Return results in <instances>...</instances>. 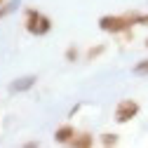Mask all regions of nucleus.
I'll return each instance as SVG.
<instances>
[{"mask_svg":"<svg viewBox=\"0 0 148 148\" xmlns=\"http://www.w3.org/2000/svg\"><path fill=\"white\" fill-rule=\"evenodd\" d=\"M24 26H26V31L31 33V35H47L49 31H52V19L47 14H42V12H38V10H26V19H24Z\"/></svg>","mask_w":148,"mask_h":148,"instance_id":"obj_1","label":"nucleus"},{"mask_svg":"<svg viewBox=\"0 0 148 148\" xmlns=\"http://www.w3.org/2000/svg\"><path fill=\"white\" fill-rule=\"evenodd\" d=\"M99 28H101L103 33L118 35V33L132 31V21H129L125 14H103L101 19H99Z\"/></svg>","mask_w":148,"mask_h":148,"instance_id":"obj_2","label":"nucleus"},{"mask_svg":"<svg viewBox=\"0 0 148 148\" xmlns=\"http://www.w3.org/2000/svg\"><path fill=\"white\" fill-rule=\"evenodd\" d=\"M139 110H141V106H139L134 99H122V101L115 106L113 120H115L118 125H127V122H132V120L139 115Z\"/></svg>","mask_w":148,"mask_h":148,"instance_id":"obj_3","label":"nucleus"},{"mask_svg":"<svg viewBox=\"0 0 148 148\" xmlns=\"http://www.w3.org/2000/svg\"><path fill=\"white\" fill-rule=\"evenodd\" d=\"M75 127L73 125H61L57 132H54V141L57 143H61V146H71L73 143V139H75Z\"/></svg>","mask_w":148,"mask_h":148,"instance_id":"obj_4","label":"nucleus"},{"mask_svg":"<svg viewBox=\"0 0 148 148\" xmlns=\"http://www.w3.org/2000/svg\"><path fill=\"white\" fill-rule=\"evenodd\" d=\"M35 82H38V78H35V75H24V78H16V80L10 85V92H28Z\"/></svg>","mask_w":148,"mask_h":148,"instance_id":"obj_5","label":"nucleus"},{"mask_svg":"<svg viewBox=\"0 0 148 148\" xmlns=\"http://www.w3.org/2000/svg\"><path fill=\"white\" fill-rule=\"evenodd\" d=\"M71 146L73 148H92L94 146V136H92L89 132H80V134H75V139H73Z\"/></svg>","mask_w":148,"mask_h":148,"instance_id":"obj_6","label":"nucleus"},{"mask_svg":"<svg viewBox=\"0 0 148 148\" xmlns=\"http://www.w3.org/2000/svg\"><path fill=\"white\" fill-rule=\"evenodd\" d=\"M103 52H106V45H94V47H89V49H87L85 57H87V61H97Z\"/></svg>","mask_w":148,"mask_h":148,"instance_id":"obj_7","label":"nucleus"},{"mask_svg":"<svg viewBox=\"0 0 148 148\" xmlns=\"http://www.w3.org/2000/svg\"><path fill=\"white\" fill-rule=\"evenodd\" d=\"M99 143H101V146H118V143H120V136L113 134V132H106V134H101Z\"/></svg>","mask_w":148,"mask_h":148,"instance_id":"obj_8","label":"nucleus"},{"mask_svg":"<svg viewBox=\"0 0 148 148\" xmlns=\"http://www.w3.org/2000/svg\"><path fill=\"white\" fill-rule=\"evenodd\" d=\"M16 7H19V0H7V3H3V5H0V19L7 16L10 12H14Z\"/></svg>","mask_w":148,"mask_h":148,"instance_id":"obj_9","label":"nucleus"},{"mask_svg":"<svg viewBox=\"0 0 148 148\" xmlns=\"http://www.w3.org/2000/svg\"><path fill=\"white\" fill-rule=\"evenodd\" d=\"M132 73H134V75H148V59L136 61V64H134V68H132Z\"/></svg>","mask_w":148,"mask_h":148,"instance_id":"obj_10","label":"nucleus"},{"mask_svg":"<svg viewBox=\"0 0 148 148\" xmlns=\"http://www.w3.org/2000/svg\"><path fill=\"white\" fill-rule=\"evenodd\" d=\"M64 57H66V61H71V64H73V61H78V57H80V52H78V47H68Z\"/></svg>","mask_w":148,"mask_h":148,"instance_id":"obj_11","label":"nucleus"},{"mask_svg":"<svg viewBox=\"0 0 148 148\" xmlns=\"http://www.w3.org/2000/svg\"><path fill=\"white\" fill-rule=\"evenodd\" d=\"M38 146H40L38 141H28V143H26V148H38Z\"/></svg>","mask_w":148,"mask_h":148,"instance_id":"obj_12","label":"nucleus"},{"mask_svg":"<svg viewBox=\"0 0 148 148\" xmlns=\"http://www.w3.org/2000/svg\"><path fill=\"white\" fill-rule=\"evenodd\" d=\"M3 3H7V0H0V5H3Z\"/></svg>","mask_w":148,"mask_h":148,"instance_id":"obj_13","label":"nucleus"},{"mask_svg":"<svg viewBox=\"0 0 148 148\" xmlns=\"http://www.w3.org/2000/svg\"><path fill=\"white\" fill-rule=\"evenodd\" d=\"M146 47H148V40H146Z\"/></svg>","mask_w":148,"mask_h":148,"instance_id":"obj_14","label":"nucleus"}]
</instances>
